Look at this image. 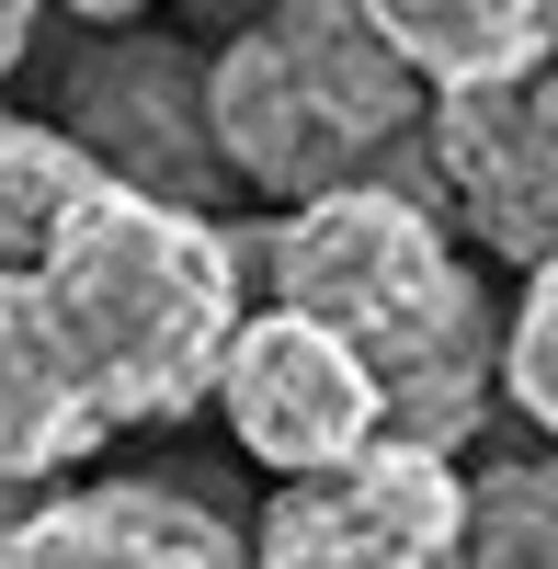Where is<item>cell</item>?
<instances>
[{"instance_id":"cell-1","label":"cell","mask_w":558,"mask_h":569,"mask_svg":"<svg viewBox=\"0 0 558 569\" xmlns=\"http://www.w3.org/2000/svg\"><path fill=\"white\" fill-rule=\"evenodd\" d=\"M273 308H297L319 330H342L377 376V433L399 445H468L479 410L501 388V308L490 284L456 262L445 206L399 194L388 171L297 194L262 240Z\"/></svg>"},{"instance_id":"cell-2","label":"cell","mask_w":558,"mask_h":569,"mask_svg":"<svg viewBox=\"0 0 558 569\" xmlns=\"http://www.w3.org/2000/svg\"><path fill=\"white\" fill-rule=\"evenodd\" d=\"M46 330L80 376V399L103 433H137V421H182L206 410L217 353L240 330V240L206 206L171 194H126V182H91V194L58 217V240L23 262Z\"/></svg>"},{"instance_id":"cell-3","label":"cell","mask_w":558,"mask_h":569,"mask_svg":"<svg viewBox=\"0 0 558 569\" xmlns=\"http://www.w3.org/2000/svg\"><path fill=\"white\" fill-rule=\"evenodd\" d=\"M434 91L410 80L377 34H365L353 0H273L262 23H240L206 58V137L228 182H262V194H331L365 182L399 137H422Z\"/></svg>"},{"instance_id":"cell-4","label":"cell","mask_w":558,"mask_h":569,"mask_svg":"<svg viewBox=\"0 0 558 569\" xmlns=\"http://www.w3.org/2000/svg\"><path fill=\"white\" fill-rule=\"evenodd\" d=\"M206 399L228 410L240 456L273 467V479H319V467L377 445V376H365V353L342 330L297 319V308H262V319L228 330Z\"/></svg>"},{"instance_id":"cell-5","label":"cell","mask_w":558,"mask_h":569,"mask_svg":"<svg viewBox=\"0 0 558 569\" xmlns=\"http://www.w3.org/2000/svg\"><path fill=\"white\" fill-rule=\"evenodd\" d=\"M445 206L479 228L501 262H547L558 251V58L490 91H434L422 103Z\"/></svg>"},{"instance_id":"cell-6","label":"cell","mask_w":558,"mask_h":569,"mask_svg":"<svg viewBox=\"0 0 558 569\" xmlns=\"http://www.w3.org/2000/svg\"><path fill=\"white\" fill-rule=\"evenodd\" d=\"M69 137L91 149V171L126 194H171L206 206L217 194V137H206V58H182L160 34H114L69 69Z\"/></svg>"},{"instance_id":"cell-7","label":"cell","mask_w":558,"mask_h":569,"mask_svg":"<svg viewBox=\"0 0 558 569\" xmlns=\"http://www.w3.org/2000/svg\"><path fill=\"white\" fill-rule=\"evenodd\" d=\"M0 569H251V536L171 479H91L58 501H12Z\"/></svg>"},{"instance_id":"cell-8","label":"cell","mask_w":558,"mask_h":569,"mask_svg":"<svg viewBox=\"0 0 558 569\" xmlns=\"http://www.w3.org/2000/svg\"><path fill=\"white\" fill-rule=\"evenodd\" d=\"M91 445H103V421H91L80 376H69V353H58V330H46L34 284H23V262H12V273H0V490L69 479Z\"/></svg>"},{"instance_id":"cell-9","label":"cell","mask_w":558,"mask_h":569,"mask_svg":"<svg viewBox=\"0 0 558 569\" xmlns=\"http://www.w3.org/2000/svg\"><path fill=\"white\" fill-rule=\"evenodd\" d=\"M365 34L422 80V91H490L547 69L558 46V0H353Z\"/></svg>"},{"instance_id":"cell-10","label":"cell","mask_w":558,"mask_h":569,"mask_svg":"<svg viewBox=\"0 0 558 569\" xmlns=\"http://www.w3.org/2000/svg\"><path fill=\"white\" fill-rule=\"evenodd\" d=\"M251 569H445V558H422L410 536H388L377 512L353 501L342 467H319V479H286V490L262 501Z\"/></svg>"},{"instance_id":"cell-11","label":"cell","mask_w":558,"mask_h":569,"mask_svg":"<svg viewBox=\"0 0 558 569\" xmlns=\"http://www.w3.org/2000/svg\"><path fill=\"white\" fill-rule=\"evenodd\" d=\"M445 569H558V445L547 456H490L456 501Z\"/></svg>"},{"instance_id":"cell-12","label":"cell","mask_w":558,"mask_h":569,"mask_svg":"<svg viewBox=\"0 0 558 569\" xmlns=\"http://www.w3.org/2000/svg\"><path fill=\"white\" fill-rule=\"evenodd\" d=\"M91 149L69 126H34V114H0V273L34 262L46 240H58V217L91 194Z\"/></svg>"},{"instance_id":"cell-13","label":"cell","mask_w":558,"mask_h":569,"mask_svg":"<svg viewBox=\"0 0 558 569\" xmlns=\"http://www.w3.org/2000/svg\"><path fill=\"white\" fill-rule=\"evenodd\" d=\"M501 399L558 445V251L525 262V297H514V319H501Z\"/></svg>"},{"instance_id":"cell-14","label":"cell","mask_w":558,"mask_h":569,"mask_svg":"<svg viewBox=\"0 0 558 569\" xmlns=\"http://www.w3.org/2000/svg\"><path fill=\"white\" fill-rule=\"evenodd\" d=\"M23 46H34V0H0V80L23 69Z\"/></svg>"},{"instance_id":"cell-15","label":"cell","mask_w":558,"mask_h":569,"mask_svg":"<svg viewBox=\"0 0 558 569\" xmlns=\"http://www.w3.org/2000/svg\"><path fill=\"white\" fill-rule=\"evenodd\" d=\"M58 12H80V23H137L149 0H58Z\"/></svg>"},{"instance_id":"cell-16","label":"cell","mask_w":558,"mask_h":569,"mask_svg":"<svg viewBox=\"0 0 558 569\" xmlns=\"http://www.w3.org/2000/svg\"><path fill=\"white\" fill-rule=\"evenodd\" d=\"M12 501H23V490H0V525H12Z\"/></svg>"},{"instance_id":"cell-17","label":"cell","mask_w":558,"mask_h":569,"mask_svg":"<svg viewBox=\"0 0 558 569\" xmlns=\"http://www.w3.org/2000/svg\"><path fill=\"white\" fill-rule=\"evenodd\" d=\"M547 58H558V46H547Z\"/></svg>"}]
</instances>
